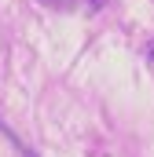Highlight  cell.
<instances>
[{"label": "cell", "instance_id": "1", "mask_svg": "<svg viewBox=\"0 0 154 157\" xmlns=\"http://www.w3.org/2000/svg\"><path fill=\"white\" fill-rule=\"evenodd\" d=\"M44 7H51V11H99L103 7V0H37Z\"/></svg>", "mask_w": 154, "mask_h": 157}, {"label": "cell", "instance_id": "2", "mask_svg": "<svg viewBox=\"0 0 154 157\" xmlns=\"http://www.w3.org/2000/svg\"><path fill=\"white\" fill-rule=\"evenodd\" d=\"M18 150H22V157H33V150H26V146H22V143H18Z\"/></svg>", "mask_w": 154, "mask_h": 157}, {"label": "cell", "instance_id": "3", "mask_svg": "<svg viewBox=\"0 0 154 157\" xmlns=\"http://www.w3.org/2000/svg\"><path fill=\"white\" fill-rule=\"evenodd\" d=\"M0 128H4V124H0Z\"/></svg>", "mask_w": 154, "mask_h": 157}]
</instances>
